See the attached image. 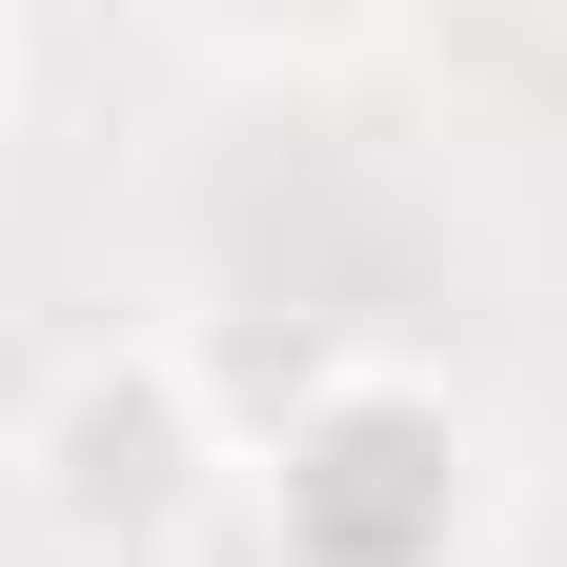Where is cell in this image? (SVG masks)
Masks as SVG:
<instances>
[{"mask_svg": "<svg viewBox=\"0 0 567 567\" xmlns=\"http://www.w3.org/2000/svg\"><path fill=\"white\" fill-rule=\"evenodd\" d=\"M244 486H264L284 567H446L466 547V405L425 365H324Z\"/></svg>", "mask_w": 567, "mask_h": 567, "instance_id": "7a4b0ae2", "label": "cell"}, {"mask_svg": "<svg viewBox=\"0 0 567 567\" xmlns=\"http://www.w3.org/2000/svg\"><path fill=\"white\" fill-rule=\"evenodd\" d=\"M224 486H244V446H224V405H203V344H163V324L82 344V365L21 405V507L82 547V567L183 547L203 507H224Z\"/></svg>", "mask_w": 567, "mask_h": 567, "instance_id": "6da1fadb", "label": "cell"}, {"mask_svg": "<svg viewBox=\"0 0 567 567\" xmlns=\"http://www.w3.org/2000/svg\"><path fill=\"white\" fill-rule=\"evenodd\" d=\"M0 102H21V21H0Z\"/></svg>", "mask_w": 567, "mask_h": 567, "instance_id": "3957f363", "label": "cell"}]
</instances>
